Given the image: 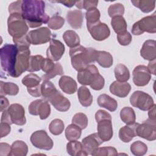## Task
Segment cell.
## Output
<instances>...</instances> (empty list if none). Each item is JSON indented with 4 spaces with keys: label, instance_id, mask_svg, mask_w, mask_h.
<instances>
[{
    "label": "cell",
    "instance_id": "6da1fadb",
    "mask_svg": "<svg viewBox=\"0 0 156 156\" xmlns=\"http://www.w3.org/2000/svg\"><path fill=\"white\" fill-rule=\"evenodd\" d=\"M44 10L45 3L43 1L23 0L21 15L30 27H38L42 24L48 23L50 19Z\"/></svg>",
    "mask_w": 156,
    "mask_h": 156
},
{
    "label": "cell",
    "instance_id": "7a4b0ae2",
    "mask_svg": "<svg viewBox=\"0 0 156 156\" xmlns=\"http://www.w3.org/2000/svg\"><path fill=\"white\" fill-rule=\"evenodd\" d=\"M96 52L92 48H85L81 45L71 48L69 56L73 67L78 72L84 69L96 61Z\"/></svg>",
    "mask_w": 156,
    "mask_h": 156
},
{
    "label": "cell",
    "instance_id": "3957f363",
    "mask_svg": "<svg viewBox=\"0 0 156 156\" xmlns=\"http://www.w3.org/2000/svg\"><path fill=\"white\" fill-rule=\"evenodd\" d=\"M18 48L15 44H5L0 49L1 66L8 75L14 77Z\"/></svg>",
    "mask_w": 156,
    "mask_h": 156
},
{
    "label": "cell",
    "instance_id": "277c9868",
    "mask_svg": "<svg viewBox=\"0 0 156 156\" xmlns=\"http://www.w3.org/2000/svg\"><path fill=\"white\" fill-rule=\"evenodd\" d=\"M95 119L98 122V134L104 141H108L113 136L112 116L110 113L103 110H99L95 114Z\"/></svg>",
    "mask_w": 156,
    "mask_h": 156
},
{
    "label": "cell",
    "instance_id": "5b68a950",
    "mask_svg": "<svg viewBox=\"0 0 156 156\" xmlns=\"http://www.w3.org/2000/svg\"><path fill=\"white\" fill-rule=\"evenodd\" d=\"M1 122H6L10 125L15 124L23 126L26 122L25 111L23 107L19 104H12L7 109L2 112Z\"/></svg>",
    "mask_w": 156,
    "mask_h": 156
},
{
    "label": "cell",
    "instance_id": "8992f818",
    "mask_svg": "<svg viewBox=\"0 0 156 156\" xmlns=\"http://www.w3.org/2000/svg\"><path fill=\"white\" fill-rule=\"evenodd\" d=\"M8 32L13 38H18L27 34L29 27L20 13L10 14L7 20Z\"/></svg>",
    "mask_w": 156,
    "mask_h": 156
},
{
    "label": "cell",
    "instance_id": "52a82bcc",
    "mask_svg": "<svg viewBox=\"0 0 156 156\" xmlns=\"http://www.w3.org/2000/svg\"><path fill=\"white\" fill-rule=\"evenodd\" d=\"M155 34L156 32V15L154 13L152 15L143 18L134 23L132 28V33L135 35H140L144 32Z\"/></svg>",
    "mask_w": 156,
    "mask_h": 156
},
{
    "label": "cell",
    "instance_id": "ba28073f",
    "mask_svg": "<svg viewBox=\"0 0 156 156\" xmlns=\"http://www.w3.org/2000/svg\"><path fill=\"white\" fill-rule=\"evenodd\" d=\"M131 105L143 111L149 110L154 105L152 98L141 91H135L130 98Z\"/></svg>",
    "mask_w": 156,
    "mask_h": 156
},
{
    "label": "cell",
    "instance_id": "9c48e42d",
    "mask_svg": "<svg viewBox=\"0 0 156 156\" xmlns=\"http://www.w3.org/2000/svg\"><path fill=\"white\" fill-rule=\"evenodd\" d=\"M136 136L148 141L156 139V120L147 119L142 124L138 123L136 129Z\"/></svg>",
    "mask_w": 156,
    "mask_h": 156
},
{
    "label": "cell",
    "instance_id": "30bf717a",
    "mask_svg": "<svg viewBox=\"0 0 156 156\" xmlns=\"http://www.w3.org/2000/svg\"><path fill=\"white\" fill-rule=\"evenodd\" d=\"M101 76L95 65H89L86 68L78 72L77 79L80 84L91 86L98 80Z\"/></svg>",
    "mask_w": 156,
    "mask_h": 156
},
{
    "label": "cell",
    "instance_id": "8fae6325",
    "mask_svg": "<svg viewBox=\"0 0 156 156\" xmlns=\"http://www.w3.org/2000/svg\"><path fill=\"white\" fill-rule=\"evenodd\" d=\"M30 142L37 148L49 151L53 147L52 140L45 130H40L34 132L30 136Z\"/></svg>",
    "mask_w": 156,
    "mask_h": 156
},
{
    "label": "cell",
    "instance_id": "7c38bea8",
    "mask_svg": "<svg viewBox=\"0 0 156 156\" xmlns=\"http://www.w3.org/2000/svg\"><path fill=\"white\" fill-rule=\"evenodd\" d=\"M18 52L17 55L14 77H18L24 72L27 71L29 64V58L30 57L29 48L18 47Z\"/></svg>",
    "mask_w": 156,
    "mask_h": 156
},
{
    "label": "cell",
    "instance_id": "4fadbf2b",
    "mask_svg": "<svg viewBox=\"0 0 156 156\" xmlns=\"http://www.w3.org/2000/svg\"><path fill=\"white\" fill-rule=\"evenodd\" d=\"M28 110L32 115H39L41 119H46L51 113V107L48 101L41 99L32 101L29 105Z\"/></svg>",
    "mask_w": 156,
    "mask_h": 156
},
{
    "label": "cell",
    "instance_id": "5bb4252c",
    "mask_svg": "<svg viewBox=\"0 0 156 156\" xmlns=\"http://www.w3.org/2000/svg\"><path fill=\"white\" fill-rule=\"evenodd\" d=\"M30 44L34 45L42 44L51 40V32L49 28L42 27L37 29L30 30L27 34Z\"/></svg>",
    "mask_w": 156,
    "mask_h": 156
},
{
    "label": "cell",
    "instance_id": "9a60e30c",
    "mask_svg": "<svg viewBox=\"0 0 156 156\" xmlns=\"http://www.w3.org/2000/svg\"><path fill=\"white\" fill-rule=\"evenodd\" d=\"M41 80V78L38 75L30 73L23 78L21 82L23 85L27 87V90L31 96L39 97L41 95V85L40 84Z\"/></svg>",
    "mask_w": 156,
    "mask_h": 156
},
{
    "label": "cell",
    "instance_id": "2e32d148",
    "mask_svg": "<svg viewBox=\"0 0 156 156\" xmlns=\"http://www.w3.org/2000/svg\"><path fill=\"white\" fill-rule=\"evenodd\" d=\"M87 27L91 36L95 40L102 41L110 36V30L108 26L100 21L92 24H88Z\"/></svg>",
    "mask_w": 156,
    "mask_h": 156
},
{
    "label": "cell",
    "instance_id": "e0dca14e",
    "mask_svg": "<svg viewBox=\"0 0 156 156\" xmlns=\"http://www.w3.org/2000/svg\"><path fill=\"white\" fill-rule=\"evenodd\" d=\"M133 82L138 87H143L148 84L151 75L147 68L144 65H138L133 71Z\"/></svg>",
    "mask_w": 156,
    "mask_h": 156
},
{
    "label": "cell",
    "instance_id": "ac0fdd59",
    "mask_svg": "<svg viewBox=\"0 0 156 156\" xmlns=\"http://www.w3.org/2000/svg\"><path fill=\"white\" fill-rule=\"evenodd\" d=\"M65 51V46L60 41L54 38L51 39L46 51L47 58L52 61H58L62 58Z\"/></svg>",
    "mask_w": 156,
    "mask_h": 156
},
{
    "label": "cell",
    "instance_id": "d6986e66",
    "mask_svg": "<svg viewBox=\"0 0 156 156\" xmlns=\"http://www.w3.org/2000/svg\"><path fill=\"white\" fill-rule=\"evenodd\" d=\"M47 101L51 102L54 107L60 112H66L71 106L69 101L57 90L49 96Z\"/></svg>",
    "mask_w": 156,
    "mask_h": 156
},
{
    "label": "cell",
    "instance_id": "ffe728a7",
    "mask_svg": "<svg viewBox=\"0 0 156 156\" xmlns=\"http://www.w3.org/2000/svg\"><path fill=\"white\" fill-rule=\"evenodd\" d=\"M103 143L98 133H94L84 138L82 141V144L87 155H92L93 153Z\"/></svg>",
    "mask_w": 156,
    "mask_h": 156
},
{
    "label": "cell",
    "instance_id": "44dd1931",
    "mask_svg": "<svg viewBox=\"0 0 156 156\" xmlns=\"http://www.w3.org/2000/svg\"><path fill=\"white\" fill-rule=\"evenodd\" d=\"M109 90L113 94L123 98L129 94L131 90V86L127 82H122L116 80L110 85Z\"/></svg>",
    "mask_w": 156,
    "mask_h": 156
},
{
    "label": "cell",
    "instance_id": "7402d4cb",
    "mask_svg": "<svg viewBox=\"0 0 156 156\" xmlns=\"http://www.w3.org/2000/svg\"><path fill=\"white\" fill-rule=\"evenodd\" d=\"M155 43L154 40H147L144 41L140 50V55L144 59L151 61L156 58Z\"/></svg>",
    "mask_w": 156,
    "mask_h": 156
},
{
    "label": "cell",
    "instance_id": "603a6c76",
    "mask_svg": "<svg viewBox=\"0 0 156 156\" xmlns=\"http://www.w3.org/2000/svg\"><path fill=\"white\" fill-rule=\"evenodd\" d=\"M66 19L71 27L75 29H80L83 20V13L80 10H69L67 12Z\"/></svg>",
    "mask_w": 156,
    "mask_h": 156
},
{
    "label": "cell",
    "instance_id": "cb8c5ba5",
    "mask_svg": "<svg viewBox=\"0 0 156 156\" xmlns=\"http://www.w3.org/2000/svg\"><path fill=\"white\" fill-rule=\"evenodd\" d=\"M58 84L61 90L66 94H73L77 90V83L72 77L69 76H62L59 79Z\"/></svg>",
    "mask_w": 156,
    "mask_h": 156
},
{
    "label": "cell",
    "instance_id": "d4e9b609",
    "mask_svg": "<svg viewBox=\"0 0 156 156\" xmlns=\"http://www.w3.org/2000/svg\"><path fill=\"white\" fill-rule=\"evenodd\" d=\"M138 123H134L133 124L126 125L121 127L119 130V139L124 142H130L135 136H136L135 129Z\"/></svg>",
    "mask_w": 156,
    "mask_h": 156
},
{
    "label": "cell",
    "instance_id": "484cf974",
    "mask_svg": "<svg viewBox=\"0 0 156 156\" xmlns=\"http://www.w3.org/2000/svg\"><path fill=\"white\" fill-rule=\"evenodd\" d=\"M99 107L105 108L110 112H114L118 107L117 101L106 94H102L99 96L97 99Z\"/></svg>",
    "mask_w": 156,
    "mask_h": 156
},
{
    "label": "cell",
    "instance_id": "4316f807",
    "mask_svg": "<svg viewBox=\"0 0 156 156\" xmlns=\"http://www.w3.org/2000/svg\"><path fill=\"white\" fill-rule=\"evenodd\" d=\"M66 151L68 154L72 156L88 155L83 149L82 143L77 140L69 141L66 144Z\"/></svg>",
    "mask_w": 156,
    "mask_h": 156
},
{
    "label": "cell",
    "instance_id": "83f0119b",
    "mask_svg": "<svg viewBox=\"0 0 156 156\" xmlns=\"http://www.w3.org/2000/svg\"><path fill=\"white\" fill-rule=\"evenodd\" d=\"M77 96L79 102L82 106L87 107L91 105L93 96L87 87L85 86L80 87L77 91Z\"/></svg>",
    "mask_w": 156,
    "mask_h": 156
},
{
    "label": "cell",
    "instance_id": "f1b7e54d",
    "mask_svg": "<svg viewBox=\"0 0 156 156\" xmlns=\"http://www.w3.org/2000/svg\"><path fill=\"white\" fill-rule=\"evenodd\" d=\"M96 61L103 68H110L113 62L112 55L104 51H97Z\"/></svg>",
    "mask_w": 156,
    "mask_h": 156
},
{
    "label": "cell",
    "instance_id": "f546056e",
    "mask_svg": "<svg viewBox=\"0 0 156 156\" xmlns=\"http://www.w3.org/2000/svg\"><path fill=\"white\" fill-rule=\"evenodd\" d=\"M28 152V147L26 143L21 140L13 142L11 146V152L10 155L25 156Z\"/></svg>",
    "mask_w": 156,
    "mask_h": 156
},
{
    "label": "cell",
    "instance_id": "4dcf8cb0",
    "mask_svg": "<svg viewBox=\"0 0 156 156\" xmlns=\"http://www.w3.org/2000/svg\"><path fill=\"white\" fill-rule=\"evenodd\" d=\"M63 38L66 45L73 48L80 45V38L77 34L72 30H68L63 34Z\"/></svg>",
    "mask_w": 156,
    "mask_h": 156
},
{
    "label": "cell",
    "instance_id": "1f68e13d",
    "mask_svg": "<svg viewBox=\"0 0 156 156\" xmlns=\"http://www.w3.org/2000/svg\"><path fill=\"white\" fill-rule=\"evenodd\" d=\"M115 78L117 81L126 82L130 78V72L126 66L119 63L117 65L114 69Z\"/></svg>",
    "mask_w": 156,
    "mask_h": 156
},
{
    "label": "cell",
    "instance_id": "d6a6232c",
    "mask_svg": "<svg viewBox=\"0 0 156 156\" xmlns=\"http://www.w3.org/2000/svg\"><path fill=\"white\" fill-rule=\"evenodd\" d=\"M0 94L1 96H15L19 92L18 86L12 82H4L1 81L0 83Z\"/></svg>",
    "mask_w": 156,
    "mask_h": 156
},
{
    "label": "cell",
    "instance_id": "836d02e7",
    "mask_svg": "<svg viewBox=\"0 0 156 156\" xmlns=\"http://www.w3.org/2000/svg\"><path fill=\"white\" fill-rule=\"evenodd\" d=\"M120 118L122 122L127 125H130L135 122L136 115L132 108L124 107L120 111Z\"/></svg>",
    "mask_w": 156,
    "mask_h": 156
},
{
    "label": "cell",
    "instance_id": "e575fe53",
    "mask_svg": "<svg viewBox=\"0 0 156 156\" xmlns=\"http://www.w3.org/2000/svg\"><path fill=\"white\" fill-rule=\"evenodd\" d=\"M111 25L117 34L127 31V23L122 16H118L112 18Z\"/></svg>",
    "mask_w": 156,
    "mask_h": 156
},
{
    "label": "cell",
    "instance_id": "d590c367",
    "mask_svg": "<svg viewBox=\"0 0 156 156\" xmlns=\"http://www.w3.org/2000/svg\"><path fill=\"white\" fill-rule=\"evenodd\" d=\"M131 2L134 6L140 9L144 13L152 12L155 7V1L132 0Z\"/></svg>",
    "mask_w": 156,
    "mask_h": 156
},
{
    "label": "cell",
    "instance_id": "8d00e7d4",
    "mask_svg": "<svg viewBox=\"0 0 156 156\" xmlns=\"http://www.w3.org/2000/svg\"><path fill=\"white\" fill-rule=\"evenodd\" d=\"M81 129L74 124H69L65 129V136L68 141L77 140L81 136Z\"/></svg>",
    "mask_w": 156,
    "mask_h": 156
},
{
    "label": "cell",
    "instance_id": "74e56055",
    "mask_svg": "<svg viewBox=\"0 0 156 156\" xmlns=\"http://www.w3.org/2000/svg\"><path fill=\"white\" fill-rule=\"evenodd\" d=\"M43 59V57L41 55H31L29 58V64L27 71L35 72L40 70Z\"/></svg>",
    "mask_w": 156,
    "mask_h": 156
},
{
    "label": "cell",
    "instance_id": "f35d334b",
    "mask_svg": "<svg viewBox=\"0 0 156 156\" xmlns=\"http://www.w3.org/2000/svg\"><path fill=\"white\" fill-rule=\"evenodd\" d=\"M131 152L136 156H143L147 151V145L141 141L133 142L130 146Z\"/></svg>",
    "mask_w": 156,
    "mask_h": 156
},
{
    "label": "cell",
    "instance_id": "ab89813d",
    "mask_svg": "<svg viewBox=\"0 0 156 156\" xmlns=\"http://www.w3.org/2000/svg\"><path fill=\"white\" fill-rule=\"evenodd\" d=\"M65 128V125L62 120L60 119H55L52 120L49 125V132L54 135H58L61 134Z\"/></svg>",
    "mask_w": 156,
    "mask_h": 156
},
{
    "label": "cell",
    "instance_id": "60d3db41",
    "mask_svg": "<svg viewBox=\"0 0 156 156\" xmlns=\"http://www.w3.org/2000/svg\"><path fill=\"white\" fill-rule=\"evenodd\" d=\"M72 124L76 125L81 129H84L88 126V118L83 113H76L72 119Z\"/></svg>",
    "mask_w": 156,
    "mask_h": 156
},
{
    "label": "cell",
    "instance_id": "b9f144b4",
    "mask_svg": "<svg viewBox=\"0 0 156 156\" xmlns=\"http://www.w3.org/2000/svg\"><path fill=\"white\" fill-rule=\"evenodd\" d=\"M100 12L97 8H93L87 10L85 13L87 25L92 24L100 21Z\"/></svg>",
    "mask_w": 156,
    "mask_h": 156
},
{
    "label": "cell",
    "instance_id": "7bdbcfd3",
    "mask_svg": "<svg viewBox=\"0 0 156 156\" xmlns=\"http://www.w3.org/2000/svg\"><path fill=\"white\" fill-rule=\"evenodd\" d=\"M118 155L116 149L111 146L98 147L91 155L93 156H115Z\"/></svg>",
    "mask_w": 156,
    "mask_h": 156
},
{
    "label": "cell",
    "instance_id": "ee69618b",
    "mask_svg": "<svg viewBox=\"0 0 156 156\" xmlns=\"http://www.w3.org/2000/svg\"><path fill=\"white\" fill-rule=\"evenodd\" d=\"M124 13V7L121 3L110 5L108 9V13L112 18L118 16H122Z\"/></svg>",
    "mask_w": 156,
    "mask_h": 156
},
{
    "label": "cell",
    "instance_id": "f6af8a7d",
    "mask_svg": "<svg viewBox=\"0 0 156 156\" xmlns=\"http://www.w3.org/2000/svg\"><path fill=\"white\" fill-rule=\"evenodd\" d=\"M64 23L65 20L63 18L58 15H54L49 19L48 26L51 29L58 30L63 27Z\"/></svg>",
    "mask_w": 156,
    "mask_h": 156
},
{
    "label": "cell",
    "instance_id": "bcb514c9",
    "mask_svg": "<svg viewBox=\"0 0 156 156\" xmlns=\"http://www.w3.org/2000/svg\"><path fill=\"white\" fill-rule=\"evenodd\" d=\"M63 73L64 72H63V67H62V65L60 63H55V67L52 69V71L51 72H50L49 73H46V74H44L43 76H42L41 79L43 80H49L57 75H62L63 74Z\"/></svg>",
    "mask_w": 156,
    "mask_h": 156
},
{
    "label": "cell",
    "instance_id": "7dc6e473",
    "mask_svg": "<svg viewBox=\"0 0 156 156\" xmlns=\"http://www.w3.org/2000/svg\"><path fill=\"white\" fill-rule=\"evenodd\" d=\"M98 4V1H76V6L79 9H86L87 10H88L90 9L96 8Z\"/></svg>",
    "mask_w": 156,
    "mask_h": 156
},
{
    "label": "cell",
    "instance_id": "c3c4849f",
    "mask_svg": "<svg viewBox=\"0 0 156 156\" xmlns=\"http://www.w3.org/2000/svg\"><path fill=\"white\" fill-rule=\"evenodd\" d=\"M117 40L121 45L127 46L129 45L132 41V35L129 32L126 31L122 34H118Z\"/></svg>",
    "mask_w": 156,
    "mask_h": 156
},
{
    "label": "cell",
    "instance_id": "681fc988",
    "mask_svg": "<svg viewBox=\"0 0 156 156\" xmlns=\"http://www.w3.org/2000/svg\"><path fill=\"white\" fill-rule=\"evenodd\" d=\"M55 64V63H54V61H52V60L48 58H44L41 63V69H42V71H44L46 74L49 73L54 68Z\"/></svg>",
    "mask_w": 156,
    "mask_h": 156
},
{
    "label": "cell",
    "instance_id": "f907efd6",
    "mask_svg": "<svg viewBox=\"0 0 156 156\" xmlns=\"http://www.w3.org/2000/svg\"><path fill=\"white\" fill-rule=\"evenodd\" d=\"M13 41L15 43V44L18 48H23V47L29 48L30 45V43L28 40L27 34L20 38H13Z\"/></svg>",
    "mask_w": 156,
    "mask_h": 156
},
{
    "label": "cell",
    "instance_id": "816d5d0a",
    "mask_svg": "<svg viewBox=\"0 0 156 156\" xmlns=\"http://www.w3.org/2000/svg\"><path fill=\"white\" fill-rule=\"evenodd\" d=\"M23 1H16L11 3L8 8L10 14L20 13L21 14V7Z\"/></svg>",
    "mask_w": 156,
    "mask_h": 156
},
{
    "label": "cell",
    "instance_id": "f5cc1de1",
    "mask_svg": "<svg viewBox=\"0 0 156 156\" xmlns=\"http://www.w3.org/2000/svg\"><path fill=\"white\" fill-rule=\"evenodd\" d=\"M11 152V146L5 143H1L0 144V155L7 156L10 155Z\"/></svg>",
    "mask_w": 156,
    "mask_h": 156
},
{
    "label": "cell",
    "instance_id": "db71d44e",
    "mask_svg": "<svg viewBox=\"0 0 156 156\" xmlns=\"http://www.w3.org/2000/svg\"><path fill=\"white\" fill-rule=\"evenodd\" d=\"M11 130L10 125L6 122H1V138L7 136Z\"/></svg>",
    "mask_w": 156,
    "mask_h": 156
},
{
    "label": "cell",
    "instance_id": "11a10c76",
    "mask_svg": "<svg viewBox=\"0 0 156 156\" xmlns=\"http://www.w3.org/2000/svg\"><path fill=\"white\" fill-rule=\"evenodd\" d=\"M1 100V109L0 111L2 112L4 110H6L7 107H9V102L8 99L4 96H0Z\"/></svg>",
    "mask_w": 156,
    "mask_h": 156
},
{
    "label": "cell",
    "instance_id": "9f6ffc18",
    "mask_svg": "<svg viewBox=\"0 0 156 156\" xmlns=\"http://www.w3.org/2000/svg\"><path fill=\"white\" fill-rule=\"evenodd\" d=\"M147 68L150 73L155 75V59L149 61Z\"/></svg>",
    "mask_w": 156,
    "mask_h": 156
},
{
    "label": "cell",
    "instance_id": "6f0895ef",
    "mask_svg": "<svg viewBox=\"0 0 156 156\" xmlns=\"http://www.w3.org/2000/svg\"><path fill=\"white\" fill-rule=\"evenodd\" d=\"M52 2L61 3L67 7H72L76 3V1H52Z\"/></svg>",
    "mask_w": 156,
    "mask_h": 156
},
{
    "label": "cell",
    "instance_id": "680465c9",
    "mask_svg": "<svg viewBox=\"0 0 156 156\" xmlns=\"http://www.w3.org/2000/svg\"><path fill=\"white\" fill-rule=\"evenodd\" d=\"M155 104H154L151 108L149 110L148 112V116H149V119H152V120H156L155 118Z\"/></svg>",
    "mask_w": 156,
    "mask_h": 156
}]
</instances>
